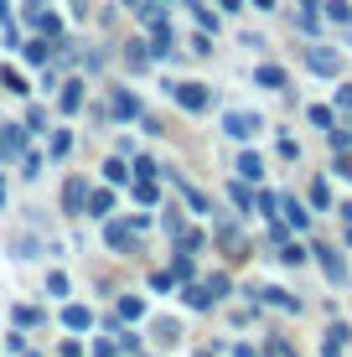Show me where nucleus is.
I'll return each mask as SVG.
<instances>
[{
    "label": "nucleus",
    "mask_w": 352,
    "mask_h": 357,
    "mask_svg": "<svg viewBox=\"0 0 352 357\" xmlns=\"http://www.w3.org/2000/svg\"><path fill=\"white\" fill-rule=\"evenodd\" d=\"M166 89H171V98L187 109V114H202V109H213V89H208V83H166Z\"/></svg>",
    "instance_id": "obj_1"
},
{
    "label": "nucleus",
    "mask_w": 352,
    "mask_h": 357,
    "mask_svg": "<svg viewBox=\"0 0 352 357\" xmlns=\"http://www.w3.org/2000/svg\"><path fill=\"white\" fill-rule=\"evenodd\" d=\"M306 68L316 73V78H342V52H337V47L311 42V47H306Z\"/></svg>",
    "instance_id": "obj_2"
},
{
    "label": "nucleus",
    "mask_w": 352,
    "mask_h": 357,
    "mask_svg": "<svg viewBox=\"0 0 352 357\" xmlns=\"http://www.w3.org/2000/svg\"><path fill=\"white\" fill-rule=\"evenodd\" d=\"M223 130H228V140H254V135L264 130V119L249 114V109H228V114H223Z\"/></svg>",
    "instance_id": "obj_3"
},
{
    "label": "nucleus",
    "mask_w": 352,
    "mask_h": 357,
    "mask_svg": "<svg viewBox=\"0 0 352 357\" xmlns=\"http://www.w3.org/2000/svg\"><path fill=\"white\" fill-rule=\"evenodd\" d=\"M109 114H114L119 125H130V119H140L145 109H140V98L130 93V89H114V93H109Z\"/></svg>",
    "instance_id": "obj_4"
},
{
    "label": "nucleus",
    "mask_w": 352,
    "mask_h": 357,
    "mask_svg": "<svg viewBox=\"0 0 352 357\" xmlns=\"http://www.w3.org/2000/svg\"><path fill=\"white\" fill-rule=\"evenodd\" d=\"M135 238H140V233L130 228V223H114V218H104V243H109V249L130 254V249H135Z\"/></svg>",
    "instance_id": "obj_5"
},
{
    "label": "nucleus",
    "mask_w": 352,
    "mask_h": 357,
    "mask_svg": "<svg viewBox=\"0 0 352 357\" xmlns=\"http://www.w3.org/2000/svg\"><path fill=\"white\" fill-rule=\"evenodd\" d=\"M21 57H26L31 68H47V57H52V42L47 36H21V47H16Z\"/></svg>",
    "instance_id": "obj_6"
},
{
    "label": "nucleus",
    "mask_w": 352,
    "mask_h": 357,
    "mask_svg": "<svg viewBox=\"0 0 352 357\" xmlns=\"http://www.w3.org/2000/svg\"><path fill=\"white\" fill-rule=\"evenodd\" d=\"M31 26H36V36H47V42H52V36H63V16H57V10H47V6H36V10H31Z\"/></svg>",
    "instance_id": "obj_7"
},
{
    "label": "nucleus",
    "mask_w": 352,
    "mask_h": 357,
    "mask_svg": "<svg viewBox=\"0 0 352 357\" xmlns=\"http://www.w3.org/2000/svg\"><path fill=\"white\" fill-rule=\"evenodd\" d=\"M57 109H63V114H78L83 109V78H68L63 89H57Z\"/></svg>",
    "instance_id": "obj_8"
},
{
    "label": "nucleus",
    "mask_w": 352,
    "mask_h": 357,
    "mask_svg": "<svg viewBox=\"0 0 352 357\" xmlns=\"http://www.w3.org/2000/svg\"><path fill=\"white\" fill-rule=\"evenodd\" d=\"M63 207H68V213H83V207H89V181L68 176V187H63Z\"/></svg>",
    "instance_id": "obj_9"
},
{
    "label": "nucleus",
    "mask_w": 352,
    "mask_h": 357,
    "mask_svg": "<svg viewBox=\"0 0 352 357\" xmlns=\"http://www.w3.org/2000/svg\"><path fill=\"white\" fill-rule=\"evenodd\" d=\"M254 83H259V89H285V68L280 63H259V68H254Z\"/></svg>",
    "instance_id": "obj_10"
},
{
    "label": "nucleus",
    "mask_w": 352,
    "mask_h": 357,
    "mask_svg": "<svg viewBox=\"0 0 352 357\" xmlns=\"http://www.w3.org/2000/svg\"><path fill=\"white\" fill-rule=\"evenodd\" d=\"M280 213H285V223L296 228V233H306V228H311V213L296 202V197H280Z\"/></svg>",
    "instance_id": "obj_11"
},
{
    "label": "nucleus",
    "mask_w": 352,
    "mask_h": 357,
    "mask_svg": "<svg viewBox=\"0 0 352 357\" xmlns=\"http://www.w3.org/2000/svg\"><path fill=\"white\" fill-rule=\"evenodd\" d=\"M321 21H332V26H352V6H347V0H321Z\"/></svg>",
    "instance_id": "obj_12"
},
{
    "label": "nucleus",
    "mask_w": 352,
    "mask_h": 357,
    "mask_svg": "<svg viewBox=\"0 0 352 357\" xmlns=\"http://www.w3.org/2000/svg\"><path fill=\"white\" fill-rule=\"evenodd\" d=\"M316 259H321V269H326V280H337V285L347 280V264H342V254H337V249H316Z\"/></svg>",
    "instance_id": "obj_13"
},
{
    "label": "nucleus",
    "mask_w": 352,
    "mask_h": 357,
    "mask_svg": "<svg viewBox=\"0 0 352 357\" xmlns=\"http://www.w3.org/2000/svg\"><path fill=\"white\" fill-rule=\"evenodd\" d=\"M63 326L68 331H89L93 326V311H89V305H63Z\"/></svg>",
    "instance_id": "obj_14"
},
{
    "label": "nucleus",
    "mask_w": 352,
    "mask_h": 357,
    "mask_svg": "<svg viewBox=\"0 0 352 357\" xmlns=\"http://www.w3.org/2000/svg\"><path fill=\"white\" fill-rule=\"evenodd\" d=\"M26 151V135H21V125H0V155H16Z\"/></svg>",
    "instance_id": "obj_15"
},
{
    "label": "nucleus",
    "mask_w": 352,
    "mask_h": 357,
    "mask_svg": "<svg viewBox=\"0 0 352 357\" xmlns=\"http://www.w3.org/2000/svg\"><path fill=\"white\" fill-rule=\"evenodd\" d=\"M181 305H192V311H208V305H213L208 285H192V280H187V285H181Z\"/></svg>",
    "instance_id": "obj_16"
},
{
    "label": "nucleus",
    "mask_w": 352,
    "mask_h": 357,
    "mask_svg": "<svg viewBox=\"0 0 352 357\" xmlns=\"http://www.w3.org/2000/svg\"><path fill=\"white\" fill-rule=\"evenodd\" d=\"M347 337H352V331H347L342 321H337L332 331H326V342H321V357H342V347H347Z\"/></svg>",
    "instance_id": "obj_17"
},
{
    "label": "nucleus",
    "mask_w": 352,
    "mask_h": 357,
    "mask_svg": "<svg viewBox=\"0 0 352 357\" xmlns=\"http://www.w3.org/2000/svg\"><path fill=\"white\" fill-rule=\"evenodd\" d=\"M296 31L316 36V31H321V10H316V6H296Z\"/></svg>",
    "instance_id": "obj_18"
},
{
    "label": "nucleus",
    "mask_w": 352,
    "mask_h": 357,
    "mask_svg": "<svg viewBox=\"0 0 352 357\" xmlns=\"http://www.w3.org/2000/svg\"><path fill=\"white\" fill-rule=\"evenodd\" d=\"M259 301L264 305H280V311H300V301L290 290H280V285H270V290H259Z\"/></svg>",
    "instance_id": "obj_19"
},
{
    "label": "nucleus",
    "mask_w": 352,
    "mask_h": 357,
    "mask_svg": "<svg viewBox=\"0 0 352 357\" xmlns=\"http://www.w3.org/2000/svg\"><path fill=\"white\" fill-rule=\"evenodd\" d=\"M238 181H259L264 176V161H259V155H254V151H244V155H238Z\"/></svg>",
    "instance_id": "obj_20"
},
{
    "label": "nucleus",
    "mask_w": 352,
    "mask_h": 357,
    "mask_svg": "<svg viewBox=\"0 0 352 357\" xmlns=\"http://www.w3.org/2000/svg\"><path fill=\"white\" fill-rule=\"evenodd\" d=\"M83 213H93V218H114V192H89V207Z\"/></svg>",
    "instance_id": "obj_21"
},
{
    "label": "nucleus",
    "mask_w": 352,
    "mask_h": 357,
    "mask_svg": "<svg viewBox=\"0 0 352 357\" xmlns=\"http://www.w3.org/2000/svg\"><path fill=\"white\" fill-rule=\"evenodd\" d=\"M187 10H192V21H197V31H208V36L217 31V16H213L208 6H202V0H187Z\"/></svg>",
    "instance_id": "obj_22"
},
{
    "label": "nucleus",
    "mask_w": 352,
    "mask_h": 357,
    "mask_svg": "<svg viewBox=\"0 0 352 357\" xmlns=\"http://www.w3.org/2000/svg\"><path fill=\"white\" fill-rule=\"evenodd\" d=\"M125 63L135 73H145V68H151V47H145V42H125Z\"/></svg>",
    "instance_id": "obj_23"
},
{
    "label": "nucleus",
    "mask_w": 352,
    "mask_h": 357,
    "mask_svg": "<svg viewBox=\"0 0 352 357\" xmlns=\"http://www.w3.org/2000/svg\"><path fill=\"white\" fill-rule=\"evenodd\" d=\"M217 243H223V249L234 254V259H244V238H238V228H234V223H223V228H217Z\"/></svg>",
    "instance_id": "obj_24"
},
{
    "label": "nucleus",
    "mask_w": 352,
    "mask_h": 357,
    "mask_svg": "<svg viewBox=\"0 0 352 357\" xmlns=\"http://www.w3.org/2000/svg\"><path fill=\"white\" fill-rule=\"evenodd\" d=\"M176 187H181V197H187L192 213H213V202H208V197H202L197 187H192V181H181V176H176Z\"/></svg>",
    "instance_id": "obj_25"
},
{
    "label": "nucleus",
    "mask_w": 352,
    "mask_h": 357,
    "mask_svg": "<svg viewBox=\"0 0 352 357\" xmlns=\"http://www.w3.org/2000/svg\"><path fill=\"white\" fill-rule=\"evenodd\" d=\"M0 83H6V93H16V98H26V93H31V83L21 78L16 68H0Z\"/></svg>",
    "instance_id": "obj_26"
},
{
    "label": "nucleus",
    "mask_w": 352,
    "mask_h": 357,
    "mask_svg": "<svg viewBox=\"0 0 352 357\" xmlns=\"http://www.w3.org/2000/svg\"><path fill=\"white\" fill-rule=\"evenodd\" d=\"M114 316H119V321H140V316H145V301H140V295H125Z\"/></svg>",
    "instance_id": "obj_27"
},
{
    "label": "nucleus",
    "mask_w": 352,
    "mask_h": 357,
    "mask_svg": "<svg viewBox=\"0 0 352 357\" xmlns=\"http://www.w3.org/2000/svg\"><path fill=\"white\" fill-rule=\"evenodd\" d=\"M326 145H332V155H337V151H352V130L332 125V130H326Z\"/></svg>",
    "instance_id": "obj_28"
},
{
    "label": "nucleus",
    "mask_w": 352,
    "mask_h": 357,
    "mask_svg": "<svg viewBox=\"0 0 352 357\" xmlns=\"http://www.w3.org/2000/svg\"><path fill=\"white\" fill-rule=\"evenodd\" d=\"M228 197H234V207H238V213H249V207H254V192H249V181H234V187H228Z\"/></svg>",
    "instance_id": "obj_29"
},
{
    "label": "nucleus",
    "mask_w": 352,
    "mask_h": 357,
    "mask_svg": "<svg viewBox=\"0 0 352 357\" xmlns=\"http://www.w3.org/2000/svg\"><path fill=\"white\" fill-rule=\"evenodd\" d=\"M104 176L114 181V187H125V181H130V171H125V161H114V155H109V161H104Z\"/></svg>",
    "instance_id": "obj_30"
},
{
    "label": "nucleus",
    "mask_w": 352,
    "mask_h": 357,
    "mask_svg": "<svg viewBox=\"0 0 352 357\" xmlns=\"http://www.w3.org/2000/svg\"><path fill=\"white\" fill-rule=\"evenodd\" d=\"M311 125H316V130H332V125H337V114H332L326 104H311Z\"/></svg>",
    "instance_id": "obj_31"
},
{
    "label": "nucleus",
    "mask_w": 352,
    "mask_h": 357,
    "mask_svg": "<svg viewBox=\"0 0 352 357\" xmlns=\"http://www.w3.org/2000/svg\"><path fill=\"white\" fill-rule=\"evenodd\" d=\"M10 316H16V326H42V311H36V305H16Z\"/></svg>",
    "instance_id": "obj_32"
},
{
    "label": "nucleus",
    "mask_w": 352,
    "mask_h": 357,
    "mask_svg": "<svg viewBox=\"0 0 352 357\" xmlns=\"http://www.w3.org/2000/svg\"><path fill=\"white\" fill-rule=\"evenodd\" d=\"M135 197L145 207H155V202H161V187H155V181H135Z\"/></svg>",
    "instance_id": "obj_33"
},
{
    "label": "nucleus",
    "mask_w": 352,
    "mask_h": 357,
    "mask_svg": "<svg viewBox=\"0 0 352 357\" xmlns=\"http://www.w3.org/2000/svg\"><path fill=\"white\" fill-rule=\"evenodd\" d=\"M68 151H72V135H68V130H57V135H52V161H63Z\"/></svg>",
    "instance_id": "obj_34"
},
{
    "label": "nucleus",
    "mask_w": 352,
    "mask_h": 357,
    "mask_svg": "<svg viewBox=\"0 0 352 357\" xmlns=\"http://www.w3.org/2000/svg\"><path fill=\"white\" fill-rule=\"evenodd\" d=\"M280 264H306V249L300 243H280Z\"/></svg>",
    "instance_id": "obj_35"
},
{
    "label": "nucleus",
    "mask_w": 352,
    "mask_h": 357,
    "mask_svg": "<svg viewBox=\"0 0 352 357\" xmlns=\"http://www.w3.org/2000/svg\"><path fill=\"white\" fill-rule=\"evenodd\" d=\"M135 176H140V181H155V176H161V166H155L151 155H140V161H135Z\"/></svg>",
    "instance_id": "obj_36"
},
{
    "label": "nucleus",
    "mask_w": 352,
    "mask_h": 357,
    "mask_svg": "<svg viewBox=\"0 0 352 357\" xmlns=\"http://www.w3.org/2000/svg\"><path fill=\"white\" fill-rule=\"evenodd\" d=\"M270 243H290V223L285 218H270Z\"/></svg>",
    "instance_id": "obj_37"
},
{
    "label": "nucleus",
    "mask_w": 352,
    "mask_h": 357,
    "mask_svg": "<svg viewBox=\"0 0 352 357\" xmlns=\"http://www.w3.org/2000/svg\"><path fill=\"white\" fill-rule=\"evenodd\" d=\"M171 275H176V280H192V254H181V249H176V259H171Z\"/></svg>",
    "instance_id": "obj_38"
},
{
    "label": "nucleus",
    "mask_w": 352,
    "mask_h": 357,
    "mask_svg": "<svg viewBox=\"0 0 352 357\" xmlns=\"http://www.w3.org/2000/svg\"><path fill=\"white\" fill-rule=\"evenodd\" d=\"M254 207H259L264 218H275V207H280V197H275V192H259V197H254Z\"/></svg>",
    "instance_id": "obj_39"
},
{
    "label": "nucleus",
    "mask_w": 352,
    "mask_h": 357,
    "mask_svg": "<svg viewBox=\"0 0 352 357\" xmlns=\"http://www.w3.org/2000/svg\"><path fill=\"white\" fill-rule=\"evenodd\" d=\"M311 202H316V207H332V187H326V181H311Z\"/></svg>",
    "instance_id": "obj_40"
},
{
    "label": "nucleus",
    "mask_w": 352,
    "mask_h": 357,
    "mask_svg": "<svg viewBox=\"0 0 352 357\" xmlns=\"http://www.w3.org/2000/svg\"><path fill=\"white\" fill-rule=\"evenodd\" d=\"M42 125H47V114H42V109H36V104H31V109H26V125H21V130H26V135H36V130H42Z\"/></svg>",
    "instance_id": "obj_41"
},
{
    "label": "nucleus",
    "mask_w": 352,
    "mask_h": 357,
    "mask_svg": "<svg viewBox=\"0 0 352 357\" xmlns=\"http://www.w3.org/2000/svg\"><path fill=\"white\" fill-rule=\"evenodd\" d=\"M125 6H130V10H135V16H140V21H151V16H161V10H155V6H151V0H125Z\"/></svg>",
    "instance_id": "obj_42"
},
{
    "label": "nucleus",
    "mask_w": 352,
    "mask_h": 357,
    "mask_svg": "<svg viewBox=\"0 0 352 357\" xmlns=\"http://www.w3.org/2000/svg\"><path fill=\"white\" fill-rule=\"evenodd\" d=\"M192 52H197V57H213V36L197 31V36H192Z\"/></svg>",
    "instance_id": "obj_43"
},
{
    "label": "nucleus",
    "mask_w": 352,
    "mask_h": 357,
    "mask_svg": "<svg viewBox=\"0 0 352 357\" xmlns=\"http://www.w3.org/2000/svg\"><path fill=\"white\" fill-rule=\"evenodd\" d=\"M47 290H52V295H68V275H63V269H52V275H47Z\"/></svg>",
    "instance_id": "obj_44"
},
{
    "label": "nucleus",
    "mask_w": 352,
    "mask_h": 357,
    "mask_svg": "<svg viewBox=\"0 0 352 357\" xmlns=\"http://www.w3.org/2000/svg\"><path fill=\"white\" fill-rule=\"evenodd\" d=\"M337 176L352 181V151H337Z\"/></svg>",
    "instance_id": "obj_45"
},
{
    "label": "nucleus",
    "mask_w": 352,
    "mask_h": 357,
    "mask_svg": "<svg viewBox=\"0 0 352 357\" xmlns=\"http://www.w3.org/2000/svg\"><path fill=\"white\" fill-rule=\"evenodd\" d=\"M21 166H26V176H36V171H42V155H36V151H21Z\"/></svg>",
    "instance_id": "obj_46"
},
{
    "label": "nucleus",
    "mask_w": 352,
    "mask_h": 357,
    "mask_svg": "<svg viewBox=\"0 0 352 357\" xmlns=\"http://www.w3.org/2000/svg\"><path fill=\"white\" fill-rule=\"evenodd\" d=\"M337 109H342V114H352V83H342V89H337Z\"/></svg>",
    "instance_id": "obj_47"
},
{
    "label": "nucleus",
    "mask_w": 352,
    "mask_h": 357,
    "mask_svg": "<svg viewBox=\"0 0 352 357\" xmlns=\"http://www.w3.org/2000/svg\"><path fill=\"white\" fill-rule=\"evenodd\" d=\"M89 357H114V342H109V337H99V342L89 347Z\"/></svg>",
    "instance_id": "obj_48"
},
{
    "label": "nucleus",
    "mask_w": 352,
    "mask_h": 357,
    "mask_svg": "<svg viewBox=\"0 0 352 357\" xmlns=\"http://www.w3.org/2000/svg\"><path fill=\"white\" fill-rule=\"evenodd\" d=\"M208 295H213V301H217V295H228V275H213L208 280Z\"/></svg>",
    "instance_id": "obj_49"
},
{
    "label": "nucleus",
    "mask_w": 352,
    "mask_h": 357,
    "mask_svg": "<svg viewBox=\"0 0 352 357\" xmlns=\"http://www.w3.org/2000/svg\"><path fill=\"white\" fill-rule=\"evenodd\" d=\"M151 285H155V290H171L176 275H171V269H161V275H151Z\"/></svg>",
    "instance_id": "obj_50"
},
{
    "label": "nucleus",
    "mask_w": 352,
    "mask_h": 357,
    "mask_svg": "<svg viewBox=\"0 0 352 357\" xmlns=\"http://www.w3.org/2000/svg\"><path fill=\"white\" fill-rule=\"evenodd\" d=\"M270 357H296V352H290V342L275 337V342H270Z\"/></svg>",
    "instance_id": "obj_51"
},
{
    "label": "nucleus",
    "mask_w": 352,
    "mask_h": 357,
    "mask_svg": "<svg viewBox=\"0 0 352 357\" xmlns=\"http://www.w3.org/2000/svg\"><path fill=\"white\" fill-rule=\"evenodd\" d=\"M57 357H83V347H78V342H72V337H68V342H63V347H57Z\"/></svg>",
    "instance_id": "obj_52"
},
{
    "label": "nucleus",
    "mask_w": 352,
    "mask_h": 357,
    "mask_svg": "<svg viewBox=\"0 0 352 357\" xmlns=\"http://www.w3.org/2000/svg\"><path fill=\"white\" fill-rule=\"evenodd\" d=\"M68 10H72V16H89V0H72Z\"/></svg>",
    "instance_id": "obj_53"
},
{
    "label": "nucleus",
    "mask_w": 352,
    "mask_h": 357,
    "mask_svg": "<svg viewBox=\"0 0 352 357\" xmlns=\"http://www.w3.org/2000/svg\"><path fill=\"white\" fill-rule=\"evenodd\" d=\"M217 6H223L228 16H234V10H244V0H217Z\"/></svg>",
    "instance_id": "obj_54"
},
{
    "label": "nucleus",
    "mask_w": 352,
    "mask_h": 357,
    "mask_svg": "<svg viewBox=\"0 0 352 357\" xmlns=\"http://www.w3.org/2000/svg\"><path fill=\"white\" fill-rule=\"evenodd\" d=\"M249 6H254V10H275L280 0H249Z\"/></svg>",
    "instance_id": "obj_55"
},
{
    "label": "nucleus",
    "mask_w": 352,
    "mask_h": 357,
    "mask_svg": "<svg viewBox=\"0 0 352 357\" xmlns=\"http://www.w3.org/2000/svg\"><path fill=\"white\" fill-rule=\"evenodd\" d=\"M234 357H259V352H254V347H244V342H238V347H234Z\"/></svg>",
    "instance_id": "obj_56"
},
{
    "label": "nucleus",
    "mask_w": 352,
    "mask_h": 357,
    "mask_svg": "<svg viewBox=\"0 0 352 357\" xmlns=\"http://www.w3.org/2000/svg\"><path fill=\"white\" fill-rule=\"evenodd\" d=\"M6 21H10V0H0V26H6Z\"/></svg>",
    "instance_id": "obj_57"
},
{
    "label": "nucleus",
    "mask_w": 352,
    "mask_h": 357,
    "mask_svg": "<svg viewBox=\"0 0 352 357\" xmlns=\"http://www.w3.org/2000/svg\"><path fill=\"white\" fill-rule=\"evenodd\" d=\"M197 357H217V352H208V347H202V352H197Z\"/></svg>",
    "instance_id": "obj_58"
},
{
    "label": "nucleus",
    "mask_w": 352,
    "mask_h": 357,
    "mask_svg": "<svg viewBox=\"0 0 352 357\" xmlns=\"http://www.w3.org/2000/svg\"><path fill=\"white\" fill-rule=\"evenodd\" d=\"M347 243H352V223H347Z\"/></svg>",
    "instance_id": "obj_59"
},
{
    "label": "nucleus",
    "mask_w": 352,
    "mask_h": 357,
    "mask_svg": "<svg viewBox=\"0 0 352 357\" xmlns=\"http://www.w3.org/2000/svg\"><path fill=\"white\" fill-rule=\"evenodd\" d=\"M300 6H316V0H300Z\"/></svg>",
    "instance_id": "obj_60"
}]
</instances>
